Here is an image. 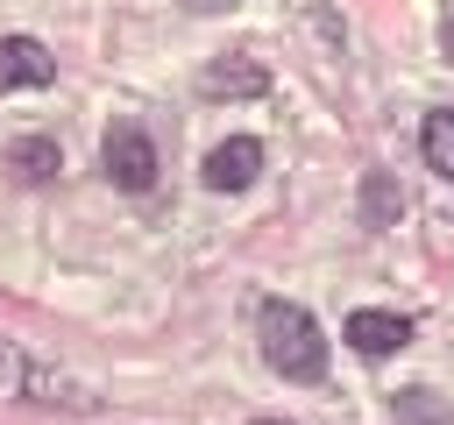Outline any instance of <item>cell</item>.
Returning <instances> with one entry per match:
<instances>
[{
  "mask_svg": "<svg viewBox=\"0 0 454 425\" xmlns=\"http://www.w3.org/2000/svg\"><path fill=\"white\" fill-rule=\"evenodd\" d=\"M419 149H426V170L454 177V113H426V128H419Z\"/></svg>",
  "mask_w": 454,
  "mask_h": 425,
  "instance_id": "obj_8",
  "label": "cell"
},
{
  "mask_svg": "<svg viewBox=\"0 0 454 425\" xmlns=\"http://www.w3.org/2000/svg\"><path fill=\"white\" fill-rule=\"evenodd\" d=\"M184 7H199V14H220V7H234V0H184Z\"/></svg>",
  "mask_w": 454,
  "mask_h": 425,
  "instance_id": "obj_11",
  "label": "cell"
},
{
  "mask_svg": "<svg viewBox=\"0 0 454 425\" xmlns=\"http://www.w3.org/2000/svg\"><path fill=\"white\" fill-rule=\"evenodd\" d=\"M50 78H57V57H50L35 35H0V92L50 85Z\"/></svg>",
  "mask_w": 454,
  "mask_h": 425,
  "instance_id": "obj_3",
  "label": "cell"
},
{
  "mask_svg": "<svg viewBox=\"0 0 454 425\" xmlns=\"http://www.w3.org/2000/svg\"><path fill=\"white\" fill-rule=\"evenodd\" d=\"M262 85H270V71H262V64H248V57H220V64L206 71V85H199V92H206V99H255Z\"/></svg>",
  "mask_w": 454,
  "mask_h": 425,
  "instance_id": "obj_6",
  "label": "cell"
},
{
  "mask_svg": "<svg viewBox=\"0 0 454 425\" xmlns=\"http://www.w3.org/2000/svg\"><path fill=\"white\" fill-rule=\"evenodd\" d=\"M255 340H262V361L284 375V382H319L326 375V340H319V319L305 305H284L270 298L255 312Z\"/></svg>",
  "mask_w": 454,
  "mask_h": 425,
  "instance_id": "obj_1",
  "label": "cell"
},
{
  "mask_svg": "<svg viewBox=\"0 0 454 425\" xmlns=\"http://www.w3.org/2000/svg\"><path fill=\"white\" fill-rule=\"evenodd\" d=\"M411 340V319L404 312H348V347L362 354H397Z\"/></svg>",
  "mask_w": 454,
  "mask_h": 425,
  "instance_id": "obj_5",
  "label": "cell"
},
{
  "mask_svg": "<svg viewBox=\"0 0 454 425\" xmlns=\"http://www.w3.org/2000/svg\"><path fill=\"white\" fill-rule=\"evenodd\" d=\"M369 212H376V220H390V212H397V191H390L383 177H369Z\"/></svg>",
  "mask_w": 454,
  "mask_h": 425,
  "instance_id": "obj_10",
  "label": "cell"
},
{
  "mask_svg": "<svg viewBox=\"0 0 454 425\" xmlns=\"http://www.w3.org/2000/svg\"><path fill=\"white\" fill-rule=\"evenodd\" d=\"M99 170H106L121 191H149V184H156V142H149V128L114 120V128H106V149H99Z\"/></svg>",
  "mask_w": 454,
  "mask_h": 425,
  "instance_id": "obj_2",
  "label": "cell"
},
{
  "mask_svg": "<svg viewBox=\"0 0 454 425\" xmlns=\"http://www.w3.org/2000/svg\"><path fill=\"white\" fill-rule=\"evenodd\" d=\"M390 418H397V425H454V411H447L433 390H397Z\"/></svg>",
  "mask_w": 454,
  "mask_h": 425,
  "instance_id": "obj_9",
  "label": "cell"
},
{
  "mask_svg": "<svg viewBox=\"0 0 454 425\" xmlns=\"http://www.w3.org/2000/svg\"><path fill=\"white\" fill-rule=\"evenodd\" d=\"M255 170H262V142H255V135H227V142L206 156V184H213V191H241V184H255Z\"/></svg>",
  "mask_w": 454,
  "mask_h": 425,
  "instance_id": "obj_4",
  "label": "cell"
},
{
  "mask_svg": "<svg viewBox=\"0 0 454 425\" xmlns=\"http://www.w3.org/2000/svg\"><path fill=\"white\" fill-rule=\"evenodd\" d=\"M7 170H14L21 184H50V177H57V142H43V135L7 142Z\"/></svg>",
  "mask_w": 454,
  "mask_h": 425,
  "instance_id": "obj_7",
  "label": "cell"
}]
</instances>
